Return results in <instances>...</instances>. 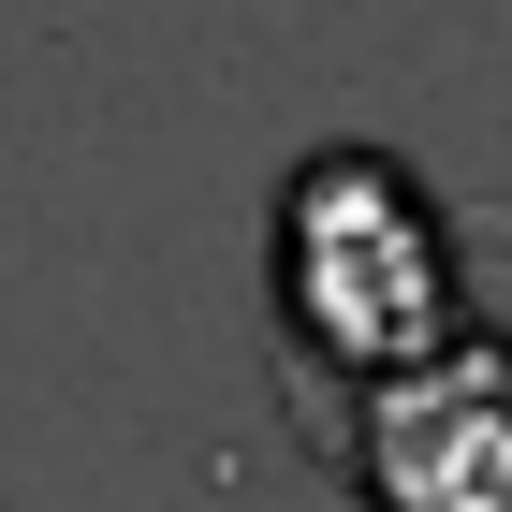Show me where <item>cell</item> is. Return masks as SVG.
Returning a JSON list of instances; mask_svg holds the SVG:
<instances>
[{
    "mask_svg": "<svg viewBox=\"0 0 512 512\" xmlns=\"http://www.w3.org/2000/svg\"><path fill=\"white\" fill-rule=\"evenodd\" d=\"M469 249L454 205L381 147H322L278 191V337H293V395L337 381H395L469 337Z\"/></svg>",
    "mask_w": 512,
    "mask_h": 512,
    "instance_id": "obj_1",
    "label": "cell"
},
{
    "mask_svg": "<svg viewBox=\"0 0 512 512\" xmlns=\"http://www.w3.org/2000/svg\"><path fill=\"white\" fill-rule=\"evenodd\" d=\"M293 410H322V439L337 469H352L366 512H512V337L498 322H469L454 352L395 366V381H337V395H293Z\"/></svg>",
    "mask_w": 512,
    "mask_h": 512,
    "instance_id": "obj_2",
    "label": "cell"
}]
</instances>
